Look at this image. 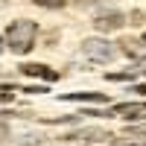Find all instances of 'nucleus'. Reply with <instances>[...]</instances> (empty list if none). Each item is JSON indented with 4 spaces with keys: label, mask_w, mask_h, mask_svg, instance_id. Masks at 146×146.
I'll list each match as a JSON object with an SVG mask.
<instances>
[{
    "label": "nucleus",
    "mask_w": 146,
    "mask_h": 146,
    "mask_svg": "<svg viewBox=\"0 0 146 146\" xmlns=\"http://www.w3.org/2000/svg\"><path fill=\"white\" fill-rule=\"evenodd\" d=\"M15 100V88H12V85H3V88H0V102H12Z\"/></svg>",
    "instance_id": "9d476101"
},
{
    "label": "nucleus",
    "mask_w": 146,
    "mask_h": 146,
    "mask_svg": "<svg viewBox=\"0 0 146 146\" xmlns=\"http://www.w3.org/2000/svg\"><path fill=\"white\" fill-rule=\"evenodd\" d=\"M111 140V135L102 129H82V131H73V135H64V140Z\"/></svg>",
    "instance_id": "423d86ee"
},
{
    "label": "nucleus",
    "mask_w": 146,
    "mask_h": 146,
    "mask_svg": "<svg viewBox=\"0 0 146 146\" xmlns=\"http://www.w3.org/2000/svg\"><path fill=\"white\" fill-rule=\"evenodd\" d=\"M21 73H27V76H38V79H47V82H56V79H58V73L50 70L47 64H23Z\"/></svg>",
    "instance_id": "39448f33"
},
{
    "label": "nucleus",
    "mask_w": 146,
    "mask_h": 146,
    "mask_svg": "<svg viewBox=\"0 0 146 146\" xmlns=\"http://www.w3.org/2000/svg\"><path fill=\"white\" fill-rule=\"evenodd\" d=\"M0 53H3V35H0Z\"/></svg>",
    "instance_id": "2eb2a0df"
},
{
    "label": "nucleus",
    "mask_w": 146,
    "mask_h": 146,
    "mask_svg": "<svg viewBox=\"0 0 146 146\" xmlns=\"http://www.w3.org/2000/svg\"><path fill=\"white\" fill-rule=\"evenodd\" d=\"M0 135H6V129H3V126H0Z\"/></svg>",
    "instance_id": "dca6fc26"
},
{
    "label": "nucleus",
    "mask_w": 146,
    "mask_h": 146,
    "mask_svg": "<svg viewBox=\"0 0 146 146\" xmlns=\"http://www.w3.org/2000/svg\"><path fill=\"white\" fill-rule=\"evenodd\" d=\"M129 135H137V137H146V123H137V126H129Z\"/></svg>",
    "instance_id": "f8f14e48"
},
{
    "label": "nucleus",
    "mask_w": 146,
    "mask_h": 146,
    "mask_svg": "<svg viewBox=\"0 0 146 146\" xmlns=\"http://www.w3.org/2000/svg\"><path fill=\"white\" fill-rule=\"evenodd\" d=\"M82 53L91 58V62H111V58L117 56V50H114V44L111 41H105V38H88L82 44Z\"/></svg>",
    "instance_id": "f03ea898"
},
{
    "label": "nucleus",
    "mask_w": 146,
    "mask_h": 146,
    "mask_svg": "<svg viewBox=\"0 0 146 146\" xmlns=\"http://www.w3.org/2000/svg\"><path fill=\"white\" fill-rule=\"evenodd\" d=\"M35 35H38V27H35V21H15V23H9V29H6V41H9V50L12 53H29L32 50V44H35Z\"/></svg>",
    "instance_id": "f257e3e1"
},
{
    "label": "nucleus",
    "mask_w": 146,
    "mask_h": 146,
    "mask_svg": "<svg viewBox=\"0 0 146 146\" xmlns=\"http://www.w3.org/2000/svg\"><path fill=\"white\" fill-rule=\"evenodd\" d=\"M114 114L126 117V120H140V117H146V102H120L108 111V117H114Z\"/></svg>",
    "instance_id": "7ed1b4c3"
},
{
    "label": "nucleus",
    "mask_w": 146,
    "mask_h": 146,
    "mask_svg": "<svg viewBox=\"0 0 146 146\" xmlns=\"http://www.w3.org/2000/svg\"><path fill=\"white\" fill-rule=\"evenodd\" d=\"M135 94H146V85H137V88H135Z\"/></svg>",
    "instance_id": "ddd939ff"
},
{
    "label": "nucleus",
    "mask_w": 146,
    "mask_h": 146,
    "mask_svg": "<svg viewBox=\"0 0 146 146\" xmlns=\"http://www.w3.org/2000/svg\"><path fill=\"white\" fill-rule=\"evenodd\" d=\"M126 23V18L120 15V12H105V15H96L94 18V27L100 29V32H114V29H120Z\"/></svg>",
    "instance_id": "20e7f679"
},
{
    "label": "nucleus",
    "mask_w": 146,
    "mask_h": 146,
    "mask_svg": "<svg viewBox=\"0 0 146 146\" xmlns=\"http://www.w3.org/2000/svg\"><path fill=\"white\" fill-rule=\"evenodd\" d=\"M140 44H143V50H146V32H143V38H140Z\"/></svg>",
    "instance_id": "4468645a"
},
{
    "label": "nucleus",
    "mask_w": 146,
    "mask_h": 146,
    "mask_svg": "<svg viewBox=\"0 0 146 146\" xmlns=\"http://www.w3.org/2000/svg\"><path fill=\"white\" fill-rule=\"evenodd\" d=\"M62 100H73V102H105V94L96 91H79V94H62Z\"/></svg>",
    "instance_id": "0eeeda50"
},
{
    "label": "nucleus",
    "mask_w": 146,
    "mask_h": 146,
    "mask_svg": "<svg viewBox=\"0 0 146 146\" xmlns=\"http://www.w3.org/2000/svg\"><path fill=\"white\" fill-rule=\"evenodd\" d=\"M137 73H146V70H120V73H105L108 82H126V79H135Z\"/></svg>",
    "instance_id": "6e6552de"
},
{
    "label": "nucleus",
    "mask_w": 146,
    "mask_h": 146,
    "mask_svg": "<svg viewBox=\"0 0 146 146\" xmlns=\"http://www.w3.org/2000/svg\"><path fill=\"white\" fill-rule=\"evenodd\" d=\"M35 6H44V9H62L64 0H32Z\"/></svg>",
    "instance_id": "1a4fd4ad"
},
{
    "label": "nucleus",
    "mask_w": 146,
    "mask_h": 146,
    "mask_svg": "<svg viewBox=\"0 0 146 146\" xmlns=\"http://www.w3.org/2000/svg\"><path fill=\"white\" fill-rule=\"evenodd\" d=\"M114 146H146V140H120V137H111Z\"/></svg>",
    "instance_id": "9b49d317"
}]
</instances>
